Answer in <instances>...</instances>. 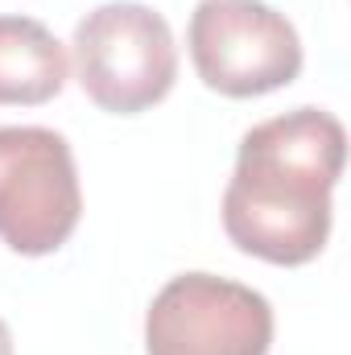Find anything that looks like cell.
<instances>
[{"instance_id": "6da1fadb", "label": "cell", "mask_w": 351, "mask_h": 355, "mask_svg": "<svg viewBox=\"0 0 351 355\" xmlns=\"http://www.w3.org/2000/svg\"><path fill=\"white\" fill-rule=\"evenodd\" d=\"M343 157L348 132L323 107H293L248 128L223 190L228 240L264 265H310L331 236Z\"/></svg>"}, {"instance_id": "7a4b0ae2", "label": "cell", "mask_w": 351, "mask_h": 355, "mask_svg": "<svg viewBox=\"0 0 351 355\" xmlns=\"http://www.w3.org/2000/svg\"><path fill=\"white\" fill-rule=\"evenodd\" d=\"M75 75L95 107L137 116L162 103L178 83V46L170 21L137 0L91 8L75 25Z\"/></svg>"}, {"instance_id": "3957f363", "label": "cell", "mask_w": 351, "mask_h": 355, "mask_svg": "<svg viewBox=\"0 0 351 355\" xmlns=\"http://www.w3.org/2000/svg\"><path fill=\"white\" fill-rule=\"evenodd\" d=\"M186 46L198 79L228 99H257L302 75V37L264 0H198Z\"/></svg>"}, {"instance_id": "277c9868", "label": "cell", "mask_w": 351, "mask_h": 355, "mask_svg": "<svg viewBox=\"0 0 351 355\" xmlns=\"http://www.w3.org/2000/svg\"><path fill=\"white\" fill-rule=\"evenodd\" d=\"M83 215L75 153L62 132L37 124L0 128V240L21 257L58 252Z\"/></svg>"}, {"instance_id": "5b68a950", "label": "cell", "mask_w": 351, "mask_h": 355, "mask_svg": "<svg viewBox=\"0 0 351 355\" xmlns=\"http://www.w3.org/2000/svg\"><path fill=\"white\" fill-rule=\"evenodd\" d=\"M273 306L252 285L182 272L145 314V355H268Z\"/></svg>"}, {"instance_id": "8992f818", "label": "cell", "mask_w": 351, "mask_h": 355, "mask_svg": "<svg viewBox=\"0 0 351 355\" xmlns=\"http://www.w3.org/2000/svg\"><path fill=\"white\" fill-rule=\"evenodd\" d=\"M67 46L33 17H0V107H37L67 87Z\"/></svg>"}, {"instance_id": "52a82bcc", "label": "cell", "mask_w": 351, "mask_h": 355, "mask_svg": "<svg viewBox=\"0 0 351 355\" xmlns=\"http://www.w3.org/2000/svg\"><path fill=\"white\" fill-rule=\"evenodd\" d=\"M0 355H12V331L4 318H0Z\"/></svg>"}]
</instances>
